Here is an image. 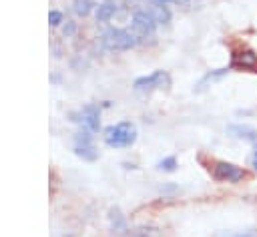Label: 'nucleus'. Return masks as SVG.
Wrapping results in <instances>:
<instances>
[{
	"mask_svg": "<svg viewBox=\"0 0 257 237\" xmlns=\"http://www.w3.org/2000/svg\"><path fill=\"white\" fill-rule=\"evenodd\" d=\"M213 237H257V229H247V231H217Z\"/></svg>",
	"mask_w": 257,
	"mask_h": 237,
	"instance_id": "nucleus-14",
	"label": "nucleus"
},
{
	"mask_svg": "<svg viewBox=\"0 0 257 237\" xmlns=\"http://www.w3.org/2000/svg\"><path fill=\"white\" fill-rule=\"evenodd\" d=\"M159 167L165 169V171H173V169L177 167V161H175V157H167V159H163V161L159 163Z\"/></svg>",
	"mask_w": 257,
	"mask_h": 237,
	"instance_id": "nucleus-16",
	"label": "nucleus"
},
{
	"mask_svg": "<svg viewBox=\"0 0 257 237\" xmlns=\"http://www.w3.org/2000/svg\"><path fill=\"white\" fill-rule=\"evenodd\" d=\"M155 4H167V2H185V0H153Z\"/></svg>",
	"mask_w": 257,
	"mask_h": 237,
	"instance_id": "nucleus-19",
	"label": "nucleus"
},
{
	"mask_svg": "<svg viewBox=\"0 0 257 237\" xmlns=\"http://www.w3.org/2000/svg\"><path fill=\"white\" fill-rule=\"evenodd\" d=\"M253 169L257 171V149H255V153H253Z\"/></svg>",
	"mask_w": 257,
	"mask_h": 237,
	"instance_id": "nucleus-20",
	"label": "nucleus"
},
{
	"mask_svg": "<svg viewBox=\"0 0 257 237\" xmlns=\"http://www.w3.org/2000/svg\"><path fill=\"white\" fill-rule=\"evenodd\" d=\"M231 68L235 70H247V72H257V54L249 48H239L233 50L231 54Z\"/></svg>",
	"mask_w": 257,
	"mask_h": 237,
	"instance_id": "nucleus-5",
	"label": "nucleus"
},
{
	"mask_svg": "<svg viewBox=\"0 0 257 237\" xmlns=\"http://www.w3.org/2000/svg\"><path fill=\"white\" fill-rule=\"evenodd\" d=\"M48 20H50V24H52V26H56V24H60V20H62V14H60L58 10H52V12L48 14Z\"/></svg>",
	"mask_w": 257,
	"mask_h": 237,
	"instance_id": "nucleus-17",
	"label": "nucleus"
},
{
	"mask_svg": "<svg viewBox=\"0 0 257 237\" xmlns=\"http://www.w3.org/2000/svg\"><path fill=\"white\" fill-rule=\"evenodd\" d=\"M169 84H171L169 74L163 72V70H155V72L149 74V76L137 78L133 86H135L137 92H151V90H155V88H167Z\"/></svg>",
	"mask_w": 257,
	"mask_h": 237,
	"instance_id": "nucleus-4",
	"label": "nucleus"
},
{
	"mask_svg": "<svg viewBox=\"0 0 257 237\" xmlns=\"http://www.w3.org/2000/svg\"><path fill=\"white\" fill-rule=\"evenodd\" d=\"M213 177L217 179V181H227V183H237V181H241L243 177H245V171L241 169V167H237V165H233V163H217L215 167H213Z\"/></svg>",
	"mask_w": 257,
	"mask_h": 237,
	"instance_id": "nucleus-6",
	"label": "nucleus"
},
{
	"mask_svg": "<svg viewBox=\"0 0 257 237\" xmlns=\"http://www.w3.org/2000/svg\"><path fill=\"white\" fill-rule=\"evenodd\" d=\"M72 8L78 16H86L90 10H92V2L90 0H74L72 2Z\"/></svg>",
	"mask_w": 257,
	"mask_h": 237,
	"instance_id": "nucleus-15",
	"label": "nucleus"
},
{
	"mask_svg": "<svg viewBox=\"0 0 257 237\" xmlns=\"http://www.w3.org/2000/svg\"><path fill=\"white\" fill-rule=\"evenodd\" d=\"M110 223H112V231H116V233L126 231L124 217L120 215V211H118V209H112V211H110Z\"/></svg>",
	"mask_w": 257,
	"mask_h": 237,
	"instance_id": "nucleus-12",
	"label": "nucleus"
},
{
	"mask_svg": "<svg viewBox=\"0 0 257 237\" xmlns=\"http://www.w3.org/2000/svg\"><path fill=\"white\" fill-rule=\"evenodd\" d=\"M131 237H161V231L157 227H151V225H143V227H137L133 229Z\"/></svg>",
	"mask_w": 257,
	"mask_h": 237,
	"instance_id": "nucleus-13",
	"label": "nucleus"
},
{
	"mask_svg": "<svg viewBox=\"0 0 257 237\" xmlns=\"http://www.w3.org/2000/svg\"><path fill=\"white\" fill-rule=\"evenodd\" d=\"M74 32V24L72 22H68L66 26H64V34H72Z\"/></svg>",
	"mask_w": 257,
	"mask_h": 237,
	"instance_id": "nucleus-18",
	"label": "nucleus"
},
{
	"mask_svg": "<svg viewBox=\"0 0 257 237\" xmlns=\"http://www.w3.org/2000/svg\"><path fill=\"white\" fill-rule=\"evenodd\" d=\"M137 139V127L131 121H122L104 131V143L108 147H131Z\"/></svg>",
	"mask_w": 257,
	"mask_h": 237,
	"instance_id": "nucleus-1",
	"label": "nucleus"
},
{
	"mask_svg": "<svg viewBox=\"0 0 257 237\" xmlns=\"http://www.w3.org/2000/svg\"><path fill=\"white\" fill-rule=\"evenodd\" d=\"M114 12H116V4L114 2H104L96 10V20L98 22H106V20H110L114 16Z\"/></svg>",
	"mask_w": 257,
	"mask_h": 237,
	"instance_id": "nucleus-10",
	"label": "nucleus"
},
{
	"mask_svg": "<svg viewBox=\"0 0 257 237\" xmlns=\"http://www.w3.org/2000/svg\"><path fill=\"white\" fill-rule=\"evenodd\" d=\"M149 14L153 16V20H155L157 24H165V22L171 20V12H169V8H167L165 4H155V6L149 10Z\"/></svg>",
	"mask_w": 257,
	"mask_h": 237,
	"instance_id": "nucleus-9",
	"label": "nucleus"
},
{
	"mask_svg": "<svg viewBox=\"0 0 257 237\" xmlns=\"http://www.w3.org/2000/svg\"><path fill=\"white\" fill-rule=\"evenodd\" d=\"M139 40L135 38V34L126 28H108L102 34V46L106 50L112 52H122V50H131Z\"/></svg>",
	"mask_w": 257,
	"mask_h": 237,
	"instance_id": "nucleus-2",
	"label": "nucleus"
},
{
	"mask_svg": "<svg viewBox=\"0 0 257 237\" xmlns=\"http://www.w3.org/2000/svg\"><path fill=\"white\" fill-rule=\"evenodd\" d=\"M229 133L233 137H239V139H247V141H257V131L253 127H247V125H231L229 127Z\"/></svg>",
	"mask_w": 257,
	"mask_h": 237,
	"instance_id": "nucleus-8",
	"label": "nucleus"
},
{
	"mask_svg": "<svg viewBox=\"0 0 257 237\" xmlns=\"http://www.w3.org/2000/svg\"><path fill=\"white\" fill-rule=\"evenodd\" d=\"M82 121L86 123V127H88L90 131H98V127H100V118H98V106H94V104L84 106V110H82Z\"/></svg>",
	"mask_w": 257,
	"mask_h": 237,
	"instance_id": "nucleus-7",
	"label": "nucleus"
},
{
	"mask_svg": "<svg viewBox=\"0 0 257 237\" xmlns=\"http://www.w3.org/2000/svg\"><path fill=\"white\" fill-rule=\"evenodd\" d=\"M155 26H157V22L149 14V10H135L128 30L135 34L137 40H147V38H151L155 34Z\"/></svg>",
	"mask_w": 257,
	"mask_h": 237,
	"instance_id": "nucleus-3",
	"label": "nucleus"
},
{
	"mask_svg": "<svg viewBox=\"0 0 257 237\" xmlns=\"http://www.w3.org/2000/svg\"><path fill=\"white\" fill-rule=\"evenodd\" d=\"M225 74H227V68H219V70L209 72V74H207V76H205V78H203V80L197 84V88H195V90H197V92L205 90V88H207V84H213L215 80H219V78H221V76H225Z\"/></svg>",
	"mask_w": 257,
	"mask_h": 237,
	"instance_id": "nucleus-11",
	"label": "nucleus"
}]
</instances>
